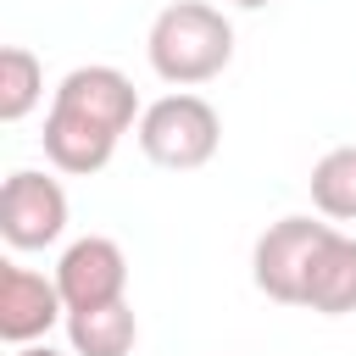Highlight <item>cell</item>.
Segmentation results:
<instances>
[{
	"label": "cell",
	"instance_id": "obj_1",
	"mask_svg": "<svg viewBox=\"0 0 356 356\" xmlns=\"http://www.w3.org/2000/svg\"><path fill=\"white\" fill-rule=\"evenodd\" d=\"M145 56H150V72L172 89L211 83L234 61V22L206 0H172L156 11L145 33Z\"/></svg>",
	"mask_w": 356,
	"mask_h": 356
},
{
	"label": "cell",
	"instance_id": "obj_2",
	"mask_svg": "<svg viewBox=\"0 0 356 356\" xmlns=\"http://www.w3.org/2000/svg\"><path fill=\"white\" fill-rule=\"evenodd\" d=\"M139 150H145V161H156V167H167V172H195V167H206L211 156H217V145H222V117H217V106L206 100V95H195V89H178V95H161V100H150L145 111H139Z\"/></svg>",
	"mask_w": 356,
	"mask_h": 356
},
{
	"label": "cell",
	"instance_id": "obj_3",
	"mask_svg": "<svg viewBox=\"0 0 356 356\" xmlns=\"http://www.w3.org/2000/svg\"><path fill=\"white\" fill-rule=\"evenodd\" d=\"M334 222L323 217H278L256 234V250H250V278L267 300L278 306H300L306 295V273L317 261V245L328 239Z\"/></svg>",
	"mask_w": 356,
	"mask_h": 356
},
{
	"label": "cell",
	"instance_id": "obj_4",
	"mask_svg": "<svg viewBox=\"0 0 356 356\" xmlns=\"http://www.w3.org/2000/svg\"><path fill=\"white\" fill-rule=\"evenodd\" d=\"M50 111H67V117H78V122L122 139L128 128H139V111H145V106H139V89H134L128 72H117V67H106V61H89V67H72V72L56 83Z\"/></svg>",
	"mask_w": 356,
	"mask_h": 356
},
{
	"label": "cell",
	"instance_id": "obj_5",
	"mask_svg": "<svg viewBox=\"0 0 356 356\" xmlns=\"http://www.w3.org/2000/svg\"><path fill=\"white\" fill-rule=\"evenodd\" d=\"M67 234V189L50 172L17 167L0 184V239L11 250H44Z\"/></svg>",
	"mask_w": 356,
	"mask_h": 356
},
{
	"label": "cell",
	"instance_id": "obj_6",
	"mask_svg": "<svg viewBox=\"0 0 356 356\" xmlns=\"http://www.w3.org/2000/svg\"><path fill=\"white\" fill-rule=\"evenodd\" d=\"M56 289L67 300V312H89V306H111L128 300V256L117 239L106 234H83L61 250L56 261Z\"/></svg>",
	"mask_w": 356,
	"mask_h": 356
},
{
	"label": "cell",
	"instance_id": "obj_7",
	"mask_svg": "<svg viewBox=\"0 0 356 356\" xmlns=\"http://www.w3.org/2000/svg\"><path fill=\"white\" fill-rule=\"evenodd\" d=\"M56 323H67V300L56 289V273H33L17 261H0V339L6 345H33Z\"/></svg>",
	"mask_w": 356,
	"mask_h": 356
},
{
	"label": "cell",
	"instance_id": "obj_8",
	"mask_svg": "<svg viewBox=\"0 0 356 356\" xmlns=\"http://www.w3.org/2000/svg\"><path fill=\"white\" fill-rule=\"evenodd\" d=\"M306 312H323V317H345L356 312V239L328 228V239L317 245V261L306 273V295H300Z\"/></svg>",
	"mask_w": 356,
	"mask_h": 356
},
{
	"label": "cell",
	"instance_id": "obj_9",
	"mask_svg": "<svg viewBox=\"0 0 356 356\" xmlns=\"http://www.w3.org/2000/svg\"><path fill=\"white\" fill-rule=\"evenodd\" d=\"M67 345H72V356H128L139 345V317L128 300L67 312Z\"/></svg>",
	"mask_w": 356,
	"mask_h": 356
},
{
	"label": "cell",
	"instance_id": "obj_10",
	"mask_svg": "<svg viewBox=\"0 0 356 356\" xmlns=\"http://www.w3.org/2000/svg\"><path fill=\"white\" fill-rule=\"evenodd\" d=\"M312 206L328 222H356V145H334L312 167Z\"/></svg>",
	"mask_w": 356,
	"mask_h": 356
},
{
	"label": "cell",
	"instance_id": "obj_11",
	"mask_svg": "<svg viewBox=\"0 0 356 356\" xmlns=\"http://www.w3.org/2000/svg\"><path fill=\"white\" fill-rule=\"evenodd\" d=\"M44 100V67L28 44L0 50V122H22Z\"/></svg>",
	"mask_w": 356,
	"mask_h": 356
},
{
	"label": "cell",
	"instance_id": "obj_12",
	"mask_svg": "<svg viewBox=\"0 0 356 356\" xmlns=\"http://www.w3.org/2000/svg\"><path fill=\"white\" fill-rule=\"evenodd\" d=\"M11 356H67V350H56V345L33 339V345H11Z\"/></svg>",
	"mask_w": 356,
	"mask_h": 356
},
{
	"label": "cell",
	"instance_id": "obj_13",
	"mask_svg": "<svg viewBox=\"0 0 356 356\" xmlns=\"http://www.w3.org/2000/svg\"><path fill=\"white\" fill-rule=\"evenodd\" d=\"M228 6H239V11H261V6H273V0H228Z\"/></svg>",
	"mask_w": 356,
	"mask_h": 356
}]
</instances>
